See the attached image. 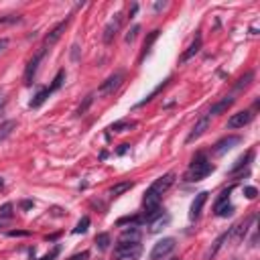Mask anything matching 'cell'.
<instances>
[{"mask_svg":"<svg viewBox=\"0 0 260 260\" xmlns=\"http://www.w3.org/2000/svg\"><path fill=\"white\" fill-rule=\"evenodd\" d=\"M232 238V228L228 230V232H224V234L220 236V238H217L215 242H213V246H212V248L208 250V254H205V260H210V258H213L215 254H217V250H220L222 248V246H224V242H228Z\"/></svg>","mask_w":260,"mask_h":260,"instance_id":"cell-15","label":"cell"},{"mask_svg":"<svg viewBox=\"0 0 260 260\" xmlns=\"http://www.w3.org/2000/svg\"><path fill=\"white\" fill-rule=\"evenodd\" d=\"M201 43H203V41H201V35L197 33L195 35V39L193 41H191V45L187 47V51H183V55H181V63H185V61H189L191 57H193L195 55V53H199V49H201Z\"/></svg>","mask_w":260,"mask_h":260,"instance_id":"cell-12","label":"cell"},{"mask_svg":"<svg viewBox=\"0 0 260 260\" xmlns=\"http://www.w3.org/2000/svg\"><path fill=\"white\" fill-rule=\"evenodd\" d=\"M159 33H161V31H159V29H155L153 33H150V35L146 37V41H144V45H142V55H141V61L144 59V55H146V53L150 51V47H153V43H155V41L159 39Z\"/></svg>","mask_w":260,"mask_h":260,"instance_id":"cell-21","label":"cell"},{"mask_svg":"<svg viewBox=\"0 0 260 260\" xmlns=\"http://www.w3.org/2000/svg\"><path fill=\"white\" fill-rule=\"evenodd\" d=\"M17 128V122L15 120H6L0 124V142H2L4 139H8V136L12 134V130Z\"/></svg>","mask_w":260,"mask_h":260,"instance_id":"cell-17","label":"cell"},{"mask_svg":"<svg viewBox=\"0 0 260 260\" xmlns=\"http://www.w3.org/2000/svg\"><path fill=\"white\" fill-rule=\"evenodd\" d=\"M134 187V183L132 181H124V183H116L112 189H110V195L112 197H118V195H122V193H126V191H130Z\"/></svg>","mask_w":260,"mask_h":260,"instance_id":"cell-19","label":"cell"},{"mask_svg":"<svg viewBox=\"0 0 260 260\" xmlns=\"http://www.w3.org/2000/svg\"><path fill=\"white\" fill-rule=\"evenodd\" d=\"M142 254V244L141 242H120L116 240L112 260H139Z\"/></svg>","mask_w":260,"mask_h":260,"instance_id":"cell-2","label":"cell"},{"mask_svg":"<svg viewBox=\"0 0 260 260\" xmlns=\"http://www.w3.org/2000/svg\"><path fill=\"white\" fill-rule=\"evenodd\" d=\"M169 220H171V217H169L167 213H161L159 217H155L153 222H148V224H150V232H159L163 226H167V224H169Z\"/></svg>","mask_w":260,"mask_h":260,"instance_id":"cell-20","label":"cell"},{"mask_svg":"<svg viewBox=\"0 0 260 260\" xmlns=\"http://www.w3.org/2000/svg\"><path fill=\"white\" fill-rule=\"evenodd\" d=\"M139 33H141V24H134L132 29L128 31V35H126V43H132V41L136 39V35H139Z\"/></svg>","mask_w":260,"mask_h":260,"instance_id":"cell-31","label":"cell"},{"mask_svg":"<svg viewBox=\"0 0 260 260\" xmlns=\"http://www.w3.org/2000/svg\"><path fill=\"white\" fill-rule=\"evenodd\" d=\"M8 236H29V232H19V230H12V232H8Z\"/></svg>","mask_w":260,"mask_h":260,"instance_id":"cell-37","label":"cell"},{"mask_svg":"<svg viewBox=\"0 0 260 260\" xmlns=\"http://www.w3.org/2000/svg\"><path fill=\"white\" fill-rule=\"evenodd\" d=\"M134 126H136V122L120 120V122H114V124L110 126V130H112V132H126V130H130V128H134Z\"/></svg>","mask_w":260,"mask_h":260,"instance_id":"cell-23","label":"cell"},{"mask_svg":"<svg viewBox=\"0 0 260 260\" xmlns=\"http://www.w3.org/2000/svg\"><path fill=\"white\" fill-rule=\"evenodd\" d=\"M232 189H234V187H228V189H224V191H222L220 197H217V199H215V203H213V210H215V208H220V205H224V203H228Z\"/></svg>","mask_w":260,"mask_h":260,"instance_id":"cell-28","label":"cell"},{"mask_svg":"<svg viewBox=\"0 0 260 260\" xmlns=\"http://www.w3.org/2000/svg\"><path fill=\"white\" fill-rule=\"evenodd\" d=\"M4 187V181H2V177H0V189H2Z\"/></svg>","mask_w":260,"mask_h":260,"instance_id":"cell-44","label":"cell"},{"mask_svg":"<svg viewBox=\"0 0 260 260\" xmlns=\"http://www.w3.org/2000/svg\"><path fill=\"white\" fill-rule=\"evenodd\" d=\"M92 100H94V95L90 94V95H88V98H86V102H84V106H79V110H77V114H84V112L88 110V108H90V104H92Z\"/></svg>","mask_w":260,"mask_h":260,"instance_id":"cell-34","label":"cell"},{"mask_svg":"<svg viewBox=\"0 0 260 260\" xmlns=\"http://www.w3.org/2000/svg\"><path fill=\"white\" fill-rule=\"evenodd\" d=\"M210 128V114L208 116H203V118H199V122L193 126V130L189 132V136H187V142H195L197 139H201V136L205 134V130Z\"/></svg>","mask_w":260,"mask_h":260,"instance_id":"cell-11","label":"cell"},{"mask_svg":"<svg viewBox=\"0 0 260 260\" xmlns=\"http://www.w3.org/2000/svg\"><path fill=\"white\" fill-rule=\"evenodd\" d=\"M208 191H201V193H197L195 195V199L191 201V208H189V220L191 222H195L197 217L201 215V210H203V205H205V201H208Z\"/></svg>","mask_w":260,"mask_h":260,"instance_id":"cell-9","label":"cell"},{"mask_svg":"<svg viewBox=\"0 0 260 260\" xmlns=\"http://www.w3.org/2000/svg\"><path fill=\"white\" fill-rule=\"evenodd\" d=\"M136 10H139V4H132V8H130V12H128V17L132 19L134 15H136Z\"/></svg>","mask_w":260,"mask_h":260,"instance_id":"cell-39","label":"cell"},{"mask_svg":"<svg viewBox=\"0 0 260 260\" xmlns=\"http://www.w3.org/2000/svg\"><path fill=\"white\" fill-rule=\"evenodd\" d=\"M167 84H169V77H167V79H165V81H163V84H161V86H157V88H155V90H153V92H150V94H148V95H146V98H144V100H142V102H139V104H136V106H139V108H141V106H144V104H146V102H150V100H153V98H155V95H157V94H159V92H161V90H163V88H165V86H167Z\"/></svg>","mask_w":260,"mask_h":260,"instance_id":"cell-25","label":"cell"},{"mask_svg":"<svg viewBox=\"0 0 260 260\" xmlns=\"http://www.w3.org/2000/svg\"><path fill=\"white\" fill-rule=\"evenodd\" d=\"M118 29H120V15H116L110 23H108L106 31H104V43H112L116 33H118Z\"/></svg>","mask_w":260,"mask_h":260,"instance_id":"cell-13","label":"cell"},{"mask_svg":"<svg viewBox=\"0 0 260 260\" xmlns=\"http://www.w3.org/2000/svg\"><path fill=\"white\" fill-rule=\"evenodd\" d=\"M57 254H59V246H55V248H53V250H51V252L47 254V256H43V258H39V260H53V258H55Z\"/></svg>","mask_w":260,"mask_h":260,"instance_id":"cell-35","label":"cell"},{"mask_svg":"<svg viewBox=\"0 0 260 260\" xmlns=\"http://www.w3.org/2000/svg\"><path fill=\"white\" fill-rule=\"evenodd\" d=\"M67 24H70V19H65V21H61L59 24L53 26V29L49 31V35L45 37V45H47V47H51V45H55V43H57V41L61 39V35L65 33Z\"/></svg>","mask_w":260,"mask_h":260,"instance_id":"cell-10","label":"cell"},{"mask_svg":"<svg viewBox=\"0 0 260 260\" xmlns=\"http://www.w3.org/2000/svg\"><path fill=\"white\" fill-rule=\"evenodd\" d=\"M90 258V252H81V254H73L71 258H67V260H88Z\"/></svg>","mask_w":260,"mask_h":260,"instance_id":"cell-36","label":"cell"},{"mask_svg":"<svg viewBox=\"0 0 260 260\" xmlns=\"http://www.w3.org/2000/svg\"><path fill=\"white\" fill-rule=\"evenodd\" d=\"M6 45H8V41H6V39H2V41H0V51H2Z\"/></svg>","mask_w":260,"mask_h":260,"instance_id":"cell-41","label":"cell"},{"mask_svg":"<svg viewBox=\"0 0 260 260\" xmlns=\"http://www.w3.org/2000/svg\"><path fill=\"white\" fill-rule=\"evenodd\" d=\"M212 171H213V165L210 163V159L205 157L203 153H197V155L193 157V161H191V165H189L187 173H185V179H187V181H201V179H205V177H208Z\"/></svg>","mask_w":260,"mask_h":260,"instance_id":"cell-1","label":"cell"},{"mask_svg":"<svg viewBox=\"0 0 260 260\" xmlns=\"http://www.w3.org/2000/svg\"><path fill=\"white\" fill-rule=\"evenodd\" d=\"M175 246H177V240L171 238V236L159 240V242L153 246V250H150V260H163V258H167V256L175 250Z\"/></svg>","mask_w":260,"mask_h":260,"instance_id":"cell-3","label":"cell"},{"mask_svg":"<svg viewBox=\"0 0 260 260\" xmlns=\"http://www.w3.org/2000/svg\"><path fill=\"white\" fill-rule=\"evenodd\" d=\"M244 195L248 197V199H254L258 195V189L256 187H244Z\"/></svg>","mask_w":260,"mask_h":260,"instance_id":"cell-33","label":"cell"},{"mask_svg":"<svg viewBox=\"0 0 260 260\" xmlns=\"http://www.w3.org/2000/svg\"><path fill=\"white\" fill-rule=\"evenodd\" d=\"M254 118V114L250 110H244V112H238V114H232L228 118V128H244L246 124H250Z\"/></svg>","mask_w":260,"mask_h":260,"instance_id":"cell-8","label":"cell"},{"mask_svg":"<svg viewBox=\"0 0 260 260\" xmlns=\"http://www.w3.org/2000/svg\"><path fill=\"white\" fill-rule=\"evenodd\" d=\"M95 246H98L100 250H108V246H110V234H98L95 236Z\"/></svg>","mask_w":260,"mask_h":260,"instance_id":"cell-24","label":"cell"},{"mask_svg":"<svg viewBox=\"0 0 260 260\" xmlns=\"http://www.w3.org/2000/svg\"><path fill=\"white\" fill-rule=\"evenodd\" d=\"M213 212H215L217 217H228V215H232V212H234V205L224 203V205H220V208H215Z\"/></svg>","mask_w":260,"mask_h":260,"instance_id":"cell-26","label":"cell"},{"mask_svg":"<svg viewBox=\"0 0 260 260\" xmlns=\"http://www.w3.org/2000/svg\"><path fill=\"white\" fill-rule=\"evenodd\" d=\"M2 108H4V95L0 94V110H2Z\"/></svg>","mask_w":260,"mask_h":260,"instance_id":"cell-42","label":"cell"},{"mask_svg":"<svg viewBox=\"0 0 260 260\" xmlns=\"http://www.w3.org/2000/svg\"><path fill=\"white\" fill-rule=\"evenodd\" d=\"M120 242H141V230L139 228H126L118 238Z\"/></svg>","mask_w":260,"mask_h":260,"instance_id":"cell-16","label":"cell"},{"mask_svg":"<svg viewBox=\"0 0 260 260\" xmlns=\"http://www.w3.org/2000/svg\"><path fill=\"white\" fill-rule=\"evenodd\" d=\"M128 148H130V144H120V148H118V155H124Z\"/></svg>","mask_w":260,"mask_h":260,"instance_id":"cell-38","label":"cell"},{"mask_svg":"<svg viewBox=\"0 0 260 260\" xmlns=\"http://www.w3.org/2000/svg\"><path fill=\"white\" fill-rule=\"evenodd\" d=\"M12 208H15L12 203H4L2 208H0V217H12Z\"/></svg>","mask_w":260,"mask_h":260,"instance_id":"cell-32","label":"cell"},{"mask_svg":"<svg viewBox=\"0 0 260 260\" xmlns=\"http://www.w3.org/2000/svg\"><path fill=\"white\" fill-rule=\"evenodd\" d=\"M21 205H23V208H24V210H29V208H33V201H23Z\"/></svg>","mask_w":260,"mask_h":260,"instance_id":"cell-40","label":"cell"},{"mask_svg":"<svg viewBox=\"0 0 260 260\" xmlns=\"http://www.w3.org/2000/svg\"><path fill=\"white\" fill-rule=\"evenodd\" d=\"M171 260H179V258H171Z\"/></svg>","mask_w":260,"mask_h":260,"instance_id":"cell-45","label":"cell"},{"mask_svg":"<svg viewBox=\"0 0 260 260\" xmlns=\"http://www.w3.org/2000/svg\"><path fill=\"white\" fill-rule=\"evenodd\" d=\"M88 228H90V217L84 215V217H81V220L77 222V226L73 228V234H84V232H88Z\"/></svg>","mask_w":260,"mask_h":260,"instance_id":"cell-27","label":"cell"},{"mask_svg":"<svg viewBox=\"0 0 260 260\" xmlns=\"http://www.w3.org/2000/svg\"><path fill=\"white\" fill-rule=\"evenodd\" d=\"M122 79H124V73H122V71L112 73L106 81H102V86L98 88V94H100V95H110V94H114V92L120 88Z\"/></svg>","mask_w":260,"mask_h":260,"instance_id":"cell-6","label":"cell"},{"mask_svg":"<svg viewBox=\"0 0 260 260\" xmlns=\"http://www.w3.org/2000/svg\"><path fill=\"white\" fill-rule=\"evenodd\" d=\"M175 179H177L175 173H165L163 177H159V179H155V183L146 189V193L155 195V197H163V193H165V191L175 183Z\"/></svg>","mask_w":260,"mask_h":260,"instance_id":"cell-4","label":"cell"},{"mask_svg":"<svg viewBox=\"0 0 260 260\" xmlns=\"http://www.w3.org/2000/svg\"><path fill=\"white\" fill-rule=\"evenodd\" d=\"M49 95H51V90H49V88H43V90H41V92L35 95V98L31 100V108H39L41 104H43V102L49 98Z\"/></svg>","mask_w":260,"mask_h":260,"instance_id":"cell-22","label":"cell"},{"mask_svg":"<svg viewBox=\"0 0 260 260\" xmlns=\"http://www.w3.org/2000/svg\"><path fill=\"white\" fill-rule=\"evenodd\" d=\"M240 142H242V139H240V136H236V134L224 136L222 141H217V142H215L213 153H215V155H224V153H228L230 148H234V146H236V144H240Z\"/></svg>","mask_w":260,"mask_h":260,"instance_id":"cell-7","label":"cell"},{"mask_svg":"<svg viewBox=\"0 0 260 260\" xmlns=\"http://www.w3.org/2000/svg\"><path fill=\"white\" fill-rule=\"evenodd\" d=\"M232 104H234V95H226V98H222L217 104L212 106L210 110V116H217V114H224L228 108H232Z\"/></svg>","mask_w":260,"mask_h":260,"instance_id":"cell-14","label":"cell"},{"mask_svg":"<svg viewBox=\"0 0 260 260\" xmlns=\"http://www.w3.org/2000/svg\"><path fill=\"white\" fill-rule=\"evenodd\" d=\"M63 79H65V71L61 70V71H59V73L55 75V79H53V84L49 86L51 94H53V92H55V90H59V88H61V84H63Z\"/></svg>","mask_w":260,"mask_h":260,"instance_id":"cell-29","label":"cell"},{"mask_svg":"<svg viewBox=\"0 0 260 260\" xmlns=\"http://www.w3.org/2000/svg\"><path fill=\"white\" fill-rule=\"evenodd\" d=\"M45 53H47V49L43 47V49H39L35 55H33V59L26 63V67H24V84L26 86H31L33 84V77H35V73H37V70H39V63L43 61V57H45Z\"/></svg>","mask_w":260,"mask_h":260,"instance_id":"cell-5","label":"cell"},{"mask_svg":"<svg viewBox=\"0 0 260 260\" xmlns=\"http://www.w3.org/2000/svg\"><path fill=\"white\" fill-rule=\"evenodd\" d=\"M252 79H254V73H252V71H250V73H246V75L240 79V84H236V90H244V88H248Z\"/></svg>","mask_w":260,"mask_h":260,"instance_id":"cell-30","label":"cell"},{"mask_svg":"<svg viewBox=\"0 0 260 260\" xmlns=\"http://www.w3.org/2000/svg\"><path fill=\"white\" fill-rule=\"evenodd\" d=\"M252 157H254V150H248V153H246V155H242L236 163H234V167H232V171L230 173H236V171H240V169H244L246 165H248V163L252 161Z\"/></svg>","mask_w":260,"mask_h":260,"instance_id":"cell-18","label":"cell"},{"mask_svg":"<svg viewBox=\"0 0 260 260\" xmlns=\"http://www.w3.org/2000/svg\"><path fill=\"white\" fill-rule=\"evenodd\" d=\"M163 6H165V2H157V4H155V10H159V8H163Z\"/></svg>","mask_w":260,"mask_h":260,"instance_id":"cell-43","label":"cell"}]
</instances>
